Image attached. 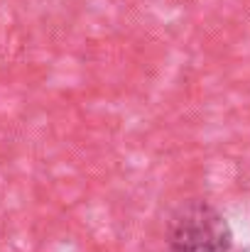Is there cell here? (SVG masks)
Instances as JSON below:
<instances>
[{
    "label": "cell",
    "mask_w": 250,
    "mask_h": 252,
    "mask_svg": "<svg viewBox=\"0 0 250 252\" xmlns=\"http://www.w3.org/2000/svg\"><path fill=\"white\" fill-rule=\"evenodd\" d=\"M172 252H231L233 233L228 220L206 201L179 206L167 225Z\"/></svg>",
    "instance_id": "6da1fadb"
}]
</instances>
